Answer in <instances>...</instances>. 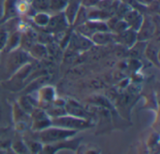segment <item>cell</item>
Here are the masks:
<instances>
[{"mask_svg": "<svg viewBox=\"0 0 160 154\" xmlns=\"http://www.w3.org/2000/svg\"><path fill=\"white\" fill-rule=\"evenodd\" d=\"M70 25L68 24V21L66 20L63 12H56L54 15L50 17L49 22L44 27L45 31L52 34V36H55L59 33H62L68 29Z\"/></svg>", "mask_w": 160, "mask_h": 154, "instance_id": "8", "label": "cell"}, {"mask_svg": "<svg viewBox=\"0 0 160 154\" xmlns=\"http://www.w3.org/2000/svg\"><path fill=\"white\" fill-rule=\"evenodd\" d=\"M93 46L94 43L91 41L89 37L78 33L73 29L67 48H68L73 52H81L89 50Z\"/></svg>", "mask_w": 160, "mask_h": 154, "instance_id": "6", "label": "cell"}, {"mask_svg": "<svg viewBox=\"0 0 160 154\" xmlns=\"http://www.w3.org/2000/svg\"><path fill=\"white\" fill-rule=\"evenodd\" d=\"M8 32L6 30L4 26L0 27V52L4 51V48L6 46L7 38H8Z\"/></svg>", "mask_w": 160, "mask_h": 154, "instance_id": "27", "label": "cell"}, {"mask_svg": "<svg viewBox=\"0 0 160 154\" xmlns=\"http://www.w3.org/2000/svg\"><path fill=\"white\" fill-rule=\"evenodd\" d=\"M128 25V28H131L135 31H138L142 23L143 16L139 10L130 9L123 18Z\"/></svg>", "mask_w": 160, "mask_h": 154, "instance_id": "13", "label": "cell"}, {"mask_svg": "<svg viewBox=\"0 0 160 154\" xmlns=\"http://www.w3.org/2000/svg\"><path fill=\"white\" fill-rule=\"evenodd\" d=\"M155 22L152 19L143 18L140 29L137 31V39L140 41H148L155 36Z\"/></svg>", "mask_w": 160, "mask_h": 154, "instance_id": "11", "label": "cell"}, {"mask_svg": "<svg viewBox=\"0 0 160 154\" xmlns=\"http://www.w3.org/2000/svg\"><path fill=\"white\" fill-rule=\"evenodd\" d=\"M90 39L94 43V45L104 46L114 41V34L112 33L111 31L96 32L90 36Z\"/></svg>", "mask_w": 160, "mask_h": 154, "instance_id": "15", "label": "cell"}, {"mask_svg": "<svg viewBox=\"0 0 160 154\" xmlns=\"http://www.w3.org/2000/svg\"><path fill=\"white\" fill-rule=\"evenodd\" d=\"M30 57L31 56L29 55V53L21 48H17L9 51V55L8 56L6 63V70L8 75L10 77L22 65L30 63Z\"/></svg>", "mask_w": 160, "mask_h": 154, "instance_id": "3", "label": "cell"}, {"mask_svg": "<svg viewBox=\"0 0 160 154\" xmlns=\"http://www.w3.org/2000/svg\"><path fill=\"white\" fill-rule=\"evenodd\" d=\"M137 40V31L131 28H128L119 34H114V41L128 49H130Z\"/></svg>", "mask_w": 160, "mask_h": 154, "instance_id": "12", "label": "cell"}, {"mask_svg": "<svg viewBox=\"0 0 160 154\" xmlns=\"http://www.w3.org/2000/svg\"><path fill=\"white\" fill-rule=\"evenodd\" d=\"M65 109L67 114L93 121V115L90 112H88L85 108H83L82 105H80L77 101L73 99H68L65 102Z\"/></svg>", "mask_w": 160, "mask_h": 154, "instance_id": "10", "label": "cell"}, {"mask_svg": "<svg viewBox=\"0 0 160 154\" xmlns=\"http://www.w3.org/2000/svg\"><path fill=\"white\" fill-rule=\"evenodd\" d=\"M32 7L38 11H47L50 7V0H31Z\"/></svg>", "mask_w": 160, "mask_h": 154, "instance_id": "25", "label": "cell"}, {"mask_svg": "<svg viewBox=\"0 0 160 154\" xmlns=\"http://www.w3.org/2000/svg\"><path fill=\"white\" fill-rule=\"evenodd\" d=\"M31 117V126L33 132H38L52 125V121L49 115L46 113L45 109L37 107L30 113Z\"/></svg>", "mask_w": 160, "mask_h": 154, "instance_id": "4", "label": "cell"}, {"mask_svg": "<svg viewBox=\"0 0 160 154\" xmlns=\"http://www.w3.org/2000/svg\"><path fill=\"white\" fill-rule=\"evenodd\" d=\"M12 118L15 124V129L19 133L26 132L31 126L30 114L26 113L21 108L18 103H14L12 106Z\"/></svg>", "mask_w": 160, "mask_h": 154, "instance_id": "5", "label": "cell"}, {"mask_svg": "<svg viewBox=\"0 0 160 154\" xmlns=\"http://www.w3.org/2000/svg\"><path fill=\"white\" fill-rule=\"evenodd\" d=\"M56 98L55 89L53 86L45 84L38 89V107L42 108H47Z\"/></svg>", "mask_w": 160, "mask_h": 154, "instance_id": "9", "label": "cell"}, {"mask_svg": "<svg viewBox=\"0 0 160 154\" xmlns=\"http://www.w3.org/2000/svg\"><path fill=\"white\" fill-rule=\"evenodd\" d=\"M10 149L13 153H30L22 138H15L10 142Z\"/></svg>", "mask_w": 160, "mask_h": 154, "instance_id": "21", "label": "cell"}, {"mask_svg": "<svg viewBox=\"0 0 160 154\" xmlns=\"http://www.w3.org/2000/svg\"><path fill=\"white\" fill-rule=\"evenodd\" d=\"M50 17H51V15L48 14L46 11H38L32 16V20L36 25L44 28L47 25V23L49 22Z\"/></svg>", "mask_w": 160, "mask_h": 154, "instance_id": "20", "label": "cell"}, {"mask_svg": "<svg viewBox=\"0 0 160 154\" xmlns=\"http://www.w3.org/2000/svg\"><path fill=\"white\" fill-rule=\"evenodd\" d=\"M68 0H50V7L49 9L56 12H61L64 10L68 4Z\"/></svg>", "mask_w": 160, "mask_h": 154, "instance_id": "26", "label": "cell"}, {"mask_svg": "<svg viewBox=\"0 0 160 154\" xmlns=\"http://www.w3.org/2000/svg\"><path fill=\"white\" fill-rule=\"evenodd\" d=\"M17 13V0H4L3 16L0 22H3L9 19L15 18V15Z\"/></svg>", "mask_w": 160, "mask_h": 154, "instance_id": "17", "label": "cell"}, {"mask_svg": "<svg viewBox=\"0 0 160 154\" xmlns=\"http://www.w3.org/2000/svg\"><path fill=\"white\" fill-rule=\"evenodd\" d=\"M21 42V32L18 30H14L11 32H8L6 46L4 48V51L6 52H9L17 48L20 47Z\"/></svg>", "mask_w": 160, "mask_h": 154, "instance_id": "18", "label": "cell"}, {"mask_svg": "<svg viewBox=\"0 0 160 154\" xmlns=\"http://www.w3.org/2000/svg\"><path fill=\"white\" fill-rule=\"evenodd\" d=\"M81 6V0H68L66 7L62 11L69 25H72Z\"/></svg>", "mask_w": 160, "mask_h": 154, "instance_id": "14", "label": "cell"}, {"mask_svg": "<svg viewBox=\"0 0 160 154\" xmlns=\"http://www.w3.org/2000/svg\"><path fill=\"white\" fill-rule=\"evenodd\" d=\"M3 5H4V0H0V20L2 19L3 16Z\"/></svg>", "mask_w": 160, "mask_h": 154, "instance_id": "29", "label": "cell"}, {"mask_svg": "<svg viewBox=\"0 0 160 154\" xmlns=\"http://www.w3.org/2000/svg\"><path fill=\"white\" fill-rule=\"evenodd\" d=\"M87 20H88V18H87V8L84 7L83 6H81L79 10H78V12H77L75 20H74V22L72 23L73 28H75V27L84 23Z\"/></svg>", "mask_w": 160, "mask_h": 154, "instance_id": "24", "label": "cell"}, {"mask_svg": "<svg viewBox=\"0 0 160 154\" xmlns=\"http://www.w3.org/2000/svg\"><path fill=\"white\" fill-rule=\"evenodd\" d=\"M34 133L36 136L35 138L40 141L43 145H45V144H51V143H54L57 141L74 137L78 132L51 125L43 130H40L38 132H34Z\"/></svg>", "mask_w": 160, "mask_h": 154, "instance_id": "1", "label": "cell"}, {"mask_svg": "<svg viewBox=\"0 0 160 154\" xmlns=\"http://www.w3.org/2000/svg\"><path fill=\"white\" fill-rule=\"evenodd\" d=\"M29 152L31 153H39L42 152V148H43V144L38 141L37 138L33 137L31 139H23Z\"/></svg>", "mask_w": 160, "mask_h": 154, "instance_id": "22", "label": "cell"}, {"mask_svg": "<svg viewBox=\"0 0 160 154\" xmlns=\"http://www.w3.org/2000/svg\"><path fill=\"white\" fill-rule=\"evenodd\" d=\"M100 0H81V5L86 8L96 7Z\"/></svg>", "mask_w": 160, "mask_h": 154, "instance_id": "28", "label": "cell"}, {"mask_svg": "<svg viewBox=\"0 0 160 154\" xmlns=\"http://www.w3.org/2000/svg\"><path fill=\"white\" fill-rule=\"evenodd\" d=\"M81 139L79 138H68L65 140L57 141L51 144L43 145L41 153H55L62 150H70L75 152L80 146Z\"/></svg>", "mask_w": 160, "mask_h": 154, "instance_id": "7", "label": "cell"}, {"mask_svg": "<svg viewBox=\"0 0 160 154\" xmlns=\"http://www.w3.org/2000/svg\"><path fill=\"white\" fill-rule=\"evenodd\" d=\"M89 102L92 105L98 106V108H107V109L112 108L109 99L104 96H100V95H94V96L90 97Z\"/></svg>", "mask_w": 160, "mask_h": 154, "instance_id": "23", "label": "cell"}, {"mask_svg": "<svg viewBox=\"0 0 160 154\" xmlns=\"http://www.w3.org/2000/svg\"><path fill=\"white\" fill-rule=\"evenodd\" d=\"M2 115H3V108H2V103H1V100H0V120L2 118Z\"/></svg>", "mask_w": 160, "mask_h": 154, "instance_id": "30", "label": "cell"}, {"mask_svg": "<svg viewBox=\"0 0 160 154\" xmlns=\"http://www.w3.org/2000/svg\"><path fill=\"white\" fill-rule=\"evenodd\" d=\"M144 55L157 66L159 65V56H158V45L154 42H147L145 47Z\"/></svg>", "mask_w": 160, "mask_h": 154, "instance_id": "19", "label": "cell"}, {"mask_svg": "<svg viewBox=\"0 0 160 154\" xmlns=\"http://www.w3.org/2000/svg\"><path fill=\"white\" fill-rule=\"evenodd\" d=\"M28 53L32 58L38 61H43L49 57L46 45L39 42H35L28 51Z\"/></svg>", "mask_w": 160, "mask_h": 154, "instance_id": "16", "label": "cell"}, {"mask_svg": "<svg viewBox=\"0 0 160 154\" xmlns=\"http://www.w3.org/2000/svg\"><path fill=\"white\" fill-rule=\"evenodd\" d=\"M51 121H52V125L53 126H58L77 132L90 129L95 126L94 121L78 118L69 114H65L63 116L52 118Z\"/></svg>", "mask_w": 160, "mask_h": 154, "instance_id": "2", "label": "cell"}]
</instances>
